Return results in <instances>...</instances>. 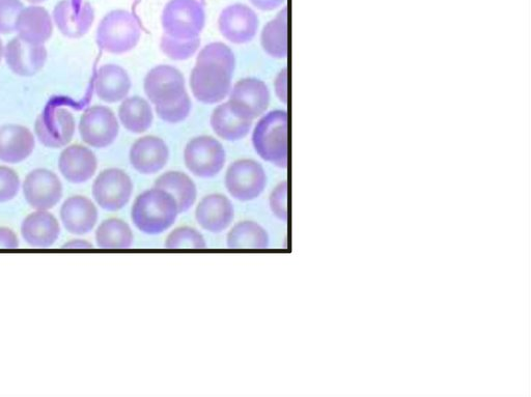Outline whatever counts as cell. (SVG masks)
<instances>
[{
	"mask_svg": "<svg viewBox=\"0 0 531 397\" xmlns=\"http://www.w3.org/2000/svg\"><path fill=\"white\" fill-rule=\"evenodd\" d=\"M180 214L175 198L167 191L153 187L136 197L131 218L145 235L157 236L173 226Z\"/></svg>",
	"mask_w": 531,
	"mask_h": 397,
	"instance_id": "1",
	"label": "cell"
},
{
	"mask_svg": "<svg viewBox=\"0 0 531 397\" xmlns=\"http://www.w3.org/2000/svg\"><path fill=\"white\" fill-rule=\"evenodd\" d=\"M253 145L258 155L279 168H287L289 160V118L282 109L263 116L253 133Z\"/></svg>",
	"mask_w": 531,
	"mask_h": 397,
	"instance_id": "2",
	"label": "cell"
},
{
	"mask_svg": "<svg viewBox=\"0 0 531 397\" xmlns=\"http://www.w3.org/2000/svg\"><path fill=\"white\" fill-rule=\"evenodd\" d=\"M142 37V28L126 10L109 12L97 28V44L105 52L123 54L133 50Z\"/></svg>",
	"mask_w": 531,
	"mask_h": 397,
	"instance_id": "3",
	"label": "cell"
},
{
	"mask_svg": "<svg viewBox=\"0 0 531 397\" xmlns=\"http://www.w3.org/2000/svg\"><path fill=\"white\" fill-rule=\"evenodd\" d=\"M205 24L206 12L199 0H170L161 15L164 34L176 39L200 37Z\"/></svg>",
	"mask_w": 531,
	"mask_h": 397,
	"instance_id": "4",
	"label": "cell"
},
{
	"mask_svg": "<svg viewBox=\"0 0 531 397\" xmlns=\"http://www.w3.org/2000/svg\"><path fill=\"white\" fill-rule=\"evenodd\" d=\"M226 160L225 148L209 135L192 138L184 150V162L189 172L203 179L216 177L225 167Z\"/></svg>",
	"mask_w": 531,
	"mask_h": 397,
	"instance_id": "5",
	"label": "cell"
},
{
	"mask_svg": "<svg viewBox=\"0 0 531 397\" xmlns=\"http://www.w3.org/2000/svg\"><path fill=\"white\" fill-rule=\"evenodd\" d=\"M232 77V73L217 64L197 63L190 74V89L199 102L217 104L229 97Z\"/></svg>",
	"mask_w": 531,
	"mask_h": 397,
	"instance_id": "6",
	"label": "cell"
},
{
	"mask_svg": "<svg viewBox=\"0 0 531 397\" xmlns=\"http://www.w3.org/2000/svg\"><path fill=\"white\" fill-rule=\"evenodd\" d=\"M226 188L239 202H251L264 192L267 175L264 167L253 159H239L233 162L226 174Z\"/></svg>",
	"mask_w": 531,
	"mask_h": 397,
	"instance_id": "7",
	"label": "cell"
},
{
	"mask_svg": "<svg viewBox=\"0 0 531 397\" xmlns=\"http://www.w3.org/2000/svg\"><path fill=\"white\" fill-rule=\"evenodd\" d=\"M120 124L115 112L102 105L89 107L82 113L79 133L83 143L96 149L113 145L119 135Z\"/></svg>",
	"mask_w": 531,
	"mask_h": 397,
	"instance_id": "8",
	"label": "cell"
},
{
	"mask_svg": "<svg viewBox=\"0 0 531 397\" xmlns=\"http://www.w3.org/2000/svg\"><path fill=\"white\" fill-rule=\"evenodd\" d=\"M229 96L228 104L234 115L251 122L264 115L271 98L267 84L253 77L239 80Z\"/></svg>",
	"mask_w": 531,
	"mask_h": 397,
	"instance_id": "9",
	"label": "cell"
},
{
	"mask_svg": "<svg viewBox=\"0 0 531 397\" xmlns=\"http://www.w3.org/2000/svg\"><path fill=\"white\" fill-rule=\"evenodd\" d=\"M133 193V182L120 168H107L93 184V197L100 208L108 212L124 209Z\"/></svg>",
	"mask_w": 531,
	"mask_h": 397,
	"instance_id": "10",
	"label": "cell"
},
{
	"mask_svg": "<svg viewBox=\"0 0 531 397\" xmlns=\"http://www.w3.org/2000/svg\"><path fill=\"white\" fill-rule=\"evenodd\" d=\"M40 143L50 149L68 146L75 134V120L64 107H49L41 113L35 124Z\"/></svg>",
	"mask_w": 531,
	"mask_h": 397,
	"instance_id": "11",
	"label": "cell"
},
{
	"mask_svg": "<svg viewBox=\"0 0 531 397\" xmlns=\"http://www.w3.org/2000/svg\"><path fill=\"white\" fill-rule=\"evenodd\" d=\"M23 195L27 204L39 211H48L57 206L63 197V184L51 170L34 169L23 182Z\"/></svg>",
	"mask_w": 531,
	"mask_h": 397,
	"instance_id": "12",
	"label": "cell"
},
{
	"mask_svg": "<svg viewBox=\"0 0 531 397\" xmlns=\"http://www.w3.org/2000/svg\"><path fill=\"white\" fill-rule=\"evenodd\" d=\"M144 89L155 106L172 104L186 93V80L181 71L170 65L153 68L145 78Z\"/></svg>",
	"mask_w": 531,
	"mask_h": 397,
	"instance_id": "13",
	"label": "cell"
},
{
	"mask_svg": "<svg viewBox=\"0 0 531 397\" xmlns=\"http://www.w3.org/2000/svg\"><path fill=\"white\" fill-rule=\"evenodd\" d=\"M218 30L229 42L242 45L253 41L259 30L257 13L243 4L223 10L218 18Z\"/></svg>",
	"mask_w": 531,
	"mask_h": 397,
	"instance_id": "14",
	"label": "cell"
},
{
	"mask_svg": "<svg viewBox=\"0 0 531 397\" xmlns=\"http://www.w3.org/2000/svg\"><path fill=\"white\" fill-rule=\"evenodd\" d=\"M129 160L139 174L155 175L169 162L170 149L160 137L147 135L132 145Z\"/></svg>",
	"mask_w": 531,
	"mask_h": 397,
	"instance_id": "15",
	"label": "cell"
},
{
	"mask_svg": "<svg viewBox=\"0 0 531 397\" xmlns=\"http://www.w3.org/2000/svg\"><path fill=\"white\" fill-rule=\"evenodd\" d=\"M48 52L44 45H32L18 37L5 47V59L10 70L21 77H32L44 68Z\"/></svg>",
	"mask_w": 531,
	"mask_h": 397,
	"instance_id": "16",
	"label": "cell"
},
{
	"mask_svg": "<svg viewBox=\"0 0 531 397\" xmlns=\"http://www.w3.org/2000/svg\"><path fill=\"white\" fill-rule=\"evenodd\" d=\"M95 20V11L90 3L76 5L72 0H62L53 10V21L59 31L68 38L86 36Z\"/></svg>",
	"mask_w": 531,
	"mask_h": 397,
	"instance_id": "17",
	"label": "cell"
},
{
	"mask_svg": "<svg viewBox=\"0 0 531 397\" xmlns=\"http://www.w3.org/2000/svg\"><path fill=\"white\" fill-rule=\"evenodd\" d=\"M235 217V208L229 197L220 193L205 196L195 210V219L201 228L212 234L225 232Z\"/></svg>",
	"mask_w": 531,
	"mask_h": 397,
	"instance_id": "18",
	"label": "cell"
},
{
	"mask_svg": "<svg viewBox=\"0 0 531 397\" xmlns=\"http://www.w3.org/2000/svg\"><path fill=\"white\" fill-rule=\"evenodd\" d=\"M59 168L68 182L83 184L95 176L98 159L91 149L81 145H73L61 153Z\"/></svg>",
	"mask_w": 531,
	"mask_h": 397,
	"instance_id": "19",
	"label": "cell"
},
{
	"mask_svg": "<svg viewBox=\"0 0 531 397\" xmlns=\"http://www.w3.org/2000/svg\"><path fill=\"white\" fill-rule=\"evenodd\" d=\"M98 209L87 196L74 195L61 208V219L65 229L72 235L91 233L98 221Z\"/></svg>",
	"mask_w": 531,
	"mask_h": 397,
	"instance_id": "20",
	"label": "cell"
},
{
	"mask_svg": "<svg viewBox=\"0 0 531 397\" xmlns=\"http://www.w3.org/2000/svg\"><path fill=\"white\" fill-rule=\"evenodd\" d=\"M21 235L31 247L49 248L59 240L61 225L53 214L37 210L24 218Z\"/></svg>",
	"mask_w": 531,
	"mask_h": 397,
	"instance_id": "21",
	"label": "cell"
},
{
	"mask_svg": "<svg viewBox=\"0 0 531 397\" xmlns=\"http://www.w3.org/2000/svg\"><path fill=\"white\" fill-rule=\"evenodd\" d=\"M35 147V136L29 128L20 125L0 127V161L20 163L33 154Z\"/></svg>",
	"mask_w": 531,
	"mask_h": 397,
	"instance_id": "22",
	"label": "cell"
},
{
	"mask_svg": "<svg viewBox=\"0 0 531 397\" xmlns=\"http://www.w3.org/2000/svg\"><path fill=\"white\" fill-rule=\"evenodd\" d=\"M18 38L32 45H44L53 34V20L42 7L24 8L16 21Z\"/></svg>",
	"mask_w": 531,
	"mask_h": 397,
	"instance_id": "23",
	"label": "cell"
},
{
	"mask_svg": "<svg viewBox=\"0 0 531 397\" xmlns=\"http://www.w3.org/2000/svg\"><path fill=\"white\" fill-rule=\"evenodd\" d=\"M131 78L121 66L108 64L102 66L96 75L95 93L106 103L125 100L131 90Z\"/></svg>",
	"mask_w": 531,
	"mask_h": 397,
	"instance_id": "24",
	"label": "cell"
},
{
	"mask_svg": "<svg viewBox=\"0 0 531 397\" xmlns=\"http://www.w3.org/2000/svg\"><path fill=\"white\" fill-rule=\"evenodd\" d=\"M154 187L169 192L176 200L180 213L190 210L198 197V188L193 180L183 172H167L161 175Z\"/></svg>",
	"mask_w": 531,
	"mask_h": 397,
	"instance_id": "25",
	"label": "cell"
},
{
	"mask_svg": "<svg viewBox=\"0 0 531 397\" xmlns=\"http://www.w3.org/2000/svg\"><path fill=\"white\" fill-rule=\"evenodd\" d=\"M261 45L272 58L277 60L287 58L289 52L287 8H284L264 26Z\"/></svg>",
	"mask_w": 531,
	"mask_h": 397,
	"instance_id": "26",
	"label": "cell"
},
{
	"mask_svg": "<svg viewBox=\"0 0 531 397\" xmlns=\"http://www.w3.org/2000/svg\"><path fill=\"white\" fill-rule=\"evenodd\" d=\"M119 119L129 132L142 134L151 128L154 113L151 104L146 99L133 96L123 100L119 107Z\"/></svg>",
	"mask_w": 531,
	"mask_h": 397,
	"instance_id": "27",
	"label": "cell"
},
{
	"mask_svg": "<svg viewBox=\"0 0 531 397\" xmlns=\"http://www.w3.org/2000/svg\"><path fill=\"white\" fill-rule=\"evenodd\" d=\"M210 124L221 139L238 141L253 127V122L240 119L232 112L228 102L217 106L211 115Z\"/></svg>",
	"mask_w": 531,
	"mask_h": 397,
	"instance_id": "28",
	"label": "cell"
},
{
	"mask_svg": "<svg viewBox=\"0 0 531 397\" xmlns=\"http://www.w3.org/2000/svg\"><path fill=\"white\" fill-rule=\"evenodd\" d=\"M269 244L267 231L251 220L238 222L227 237V245L231 249H266Z\"/></svg>",
	"mask_w": 531,
	"mask_h": 397,
	"instance_id": "29",
	"label": "cell"
},
{
	"mask_svg": "<svg viewBox=\"0 0 531 397\" xmlns=\"http://www.w3.org/2000/svg\"><path fill=\"white\" fill-rule=\"evenodd\" d=\"M95 238L97 246L103 249H126L134 241L129 224L119 218L104 220L98 226Z\"/></svg>",
	"mask_w": 531,
	"mask_h": 397,
	"instance_id": "30",
	"label": "cell"
},
{
	"mask_svg": "<svg viewBox=\"0 0 531 397\" xmlns=\"http://www.w3.org/2000/svg\"><path fill=\"white\" fill-rule=\"evenodd\" d=\"M201 47V38L189 40L176 39L163 34L160 40L161 51L174 61H187L198 52Z\"/></svg>",
	"mask_w": 531,
	"mask_h": 397,
	"instance_id": "31",
	"label": "cell"
},
{
	"mask_svg": "<svg viewBox=\"0 0 531 397\" xmlns=\"http://www.w3.org/2000/svg\"><path fill=\"white\" fill-rule=\"evenodd\" d=\"M197 63L217 64L234 74L236 69V56L233 50L225 43L214 42L206 45L201 50Z\"/></svg>",
	"mask_w": 531,
	"mask_h": 397,
	"instance_id": "32",
	"label": "cell"
},
{
	"mask_svg": "<svg viewBox=\"0 0 531 397\" xmlns=\"http://www.w3.org/2000/svg\"><path fill=\"white\" fill-rule=\"evenodd\" d=\"M165 247L170 249H203L207 247L204 236L190 226H180L165 240Z\"/></svg>",
	"mask_w": 531,
	"mask_h": 397,
	"instance_id": "33",
	"label": "cell"
},
{
	"mask_svg": "<svg viewBox=\"0 0 531 397\" xmlns=\"http://www.w3.org/2000/svg\"><path fill=\"white\" fill-rule=\"evenodd\" d=\"M191 108V99L187 93L172 104L155 106L157 116L169 124H179L185 121L190 115Z\"/></svg>",
	"mask_w": 531,
	"mask_h": 397,
	"instance_id": "34",
	"label": "cell"
},
{
	"mask_svg": "<svg viewBox=\"0 0 531 397\" xmlns=\"http://www.w3.org/2000/svg\"><path fill=\"white\" fill-rule=\"evenodd\" d=\"M23 9L21 0H0V35L15 33L16 21Z\"/></svg>",
	"mask_w": 531,
	"mask_h": 397,
	"instance_id": "35",
	"label": "cell"
},
{
	"mask_svg": "<svg viewBox=\"0 0 531 397\" xmlns=\"http://www.w3.org/2000/svg\"><path fill=\"white\" fill-rule=\"evenodd\" d=\"M20 189V178L14 169L0 165V204L14 200Z\"/></svg>",
	"mask_w": 531,
	"mask_h": 397,
	"instance_id": "36",
	"label": "cell"
},
{
	"mask_svg": "<svg viewBox=\"0 0 531 397\" xmlns=\"http://www.w3.org/2000/svg\"><path fill=\"white\" fill-rule=\"evenodd\" d=\"M269 205L272 213L279 220L288 219V183H279L271 192Z\"/></svg>",
	"mask_w": 531,
	"mask_h": 397,
	"instance_id": "37",
	"label": "cell"
},
{
	"mask_svg": "<svg viewBox=\"0 0 531 397\" xmlns=\"http://www.w3.org/2000/svg\"><path fill=\"white\" fill-rule=\"evenodd\" d=\"M274 90L277 98L283 103H288V69L279 72L274 80Z\"/></svg>",
	"mask_w": 531,
	"mask_h": 397,
	"instance_id": "38",
	"label": "cell"
},
{
	"mask_svg": "<svg viewBox=\"0 0 531 397\" xmlns=\"http://www.w3.org/2000/svg\"><path fill=\"white\" fill-rule=\"evenodd\" d=\"M19 247V240L15 232L9 228H0V249H15Z\"/></svg>",
	"mask_w": 531,
	"mask_h": 397,
	"instance_id": "39",
	"label": "cell"
},
{
	"mask_svg": "<svg viewBox=\"0 0 531 397\" xmlns=\"http://www.w3.org/2000/svg\"><path fill=\"white\" fill-rule=\"evenodd\" d=\"M249 2L261 11L270 12L281 8L286 0H249Z\"/></svg>",
	"mask_w": 531,
	"mask_h": 397,
	"instance_id": "40",
	"label": "cell"
},
{
	"mask_svg": "<svg viewBox=\"0 0 531 397\" xmlns=\"http://www.w3.org/2000/svg\"><path fill=\"white\" fill-rule=\"evenodd\" d=\"M64 248H70V249H89L93 248V244L86 240H71L70 242L66 243Z\"/></svg>",
	"mask_w": 531,
	"mask_h": 397,
	"instance_id": "41",
	"label": "cell"
},
{
	"mask_svg": "<svg viewBox=\"0 0 531 397\" xmlns=\"http://www.w3.org/2000/svg\"><path fill=\"white\" fill-rule=\"evenodd\" d=\"M5 56V47L2 39H0V62L3 61V58Z\"/></svg>",
	"mask_w": 531,
	"mask_h": 397,
	"instance_id": "42",
	"label": "cell"
},
{
	"mask_svg": "<svg viewBox=\"0 0 531 397\" xmlns=\"http://www.w3.org/2000/svg\"><path fill=\"white\" fill-rule=\"evenodd\" d=\"M26 2L37 5L46 2V0H26Z\"/></svg>",
	"mask_w": 531,
	"mask_h": 397,
	"instance_id": "43",
	"label": "cell"
}]
</instances>
